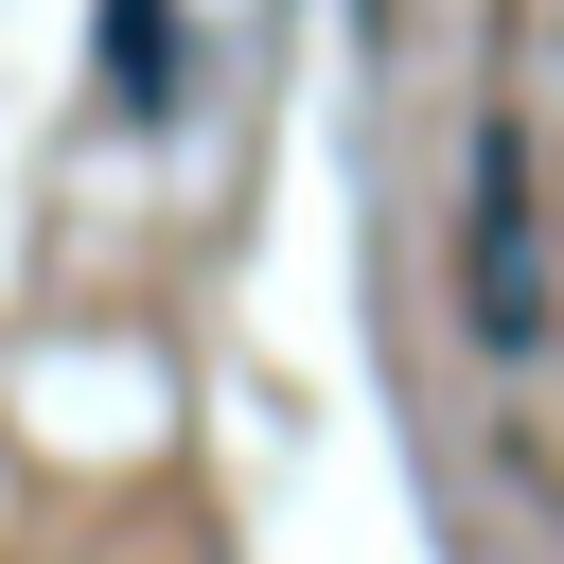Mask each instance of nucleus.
Segmentation results:
<instances>
[{"label": "nucleus", "instance_id": "nucleus-1", "mask_svg": "<svg viewBox=\"0 0 564 564\" xmlns=\"http://www.w3.org/2000/svg\"><path fill=\"white\" fill-rule=\"evenodd\" d=\"M458 300H476V335H494V352H529V335H546V264H529V123H511V106L476 123V212H458Z\"/></svg>", "mask_w": 564, "mask_h": 564}, {"label": "nucleus", "instance_id": "nucleus-2", "mask_svg": "<svg viewBox=\"0 0 564 564\" xmlns=\"http://www.w3.org/2000/svg\"><path fill=\"white\" fill-rule=\"evenodd\" d=\"M88 70H106V106L159 123V106H176V0H106V18H88Z\"/></svg>", "mask_w": 564, "mask_h": 564}]
</instances>
